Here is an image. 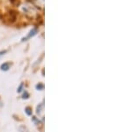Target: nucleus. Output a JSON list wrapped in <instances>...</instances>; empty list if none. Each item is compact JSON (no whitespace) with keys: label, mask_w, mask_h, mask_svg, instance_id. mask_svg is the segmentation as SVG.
<instances>
[{"label":"nucleus","mask_w":132,"mask_h":132,"mask_svg":"<svg viewBox=\"0 0 132 132\" xmlns=\"http://www.w3.org/2000/svg\"><path fill=\"white\" fill-rule=\"evenodd\" d=\"M43 110H44V104L41 103L36 108V113H37L38 115H43Z\"/></svg>","instance_id":"f257e3e1"},{"label":"nucleus","mask_w":132,"mask_h":132,"mask_svg":"<svg viewBox=\"0 0 132 132\" xmlns=\"http://www.w3.org/2000/svg\"><path fill=\"white\" fill-rule=\"evenodd\" d=\"M9 68H10V64L9 63H4L3 65L1 66V69L4 70V71H7Z\"/></svg>","instance_id":"f03ea898"},{"label":"nucleus","mask_w":132,"mask_h":132,"mask_svg":"<svg viewBox=\"0 0 132 132\" xmlns=\"http://www.w3.org/2000/svg\"><path fill=\"white\" fill-rule=\"evenodd\" d=\"M35 32H36V29H34V30H33V31H31V32H30V34H29V35L27 36V37H26V38H24L23 40H27V39H28V38H30L31 37H33V36H35Z\"/></svg>","instance_id":"7ed1b4c3"},{"label":"nucleus","mask_w":132,"mask_h":132,"mask_svg":"<svg viewBox=\"0 0 132 132\" xmlns=\"http://www.w3.org/2000/svg\"><path fill=\"white\" fill-rule=\"evenodd\" d=\"M36 89H37V90H40V91L43 90V89H44V85L42 84H37V85H36Z\"/></svg>","instance_id":"20e7f679"},{"label":"nucleus","mask_w":132,"mask_h":132,"mask_svg":"<svg viewBox=\"0 0 132 132\" xmlns=\"http://www.w3.org/2000/svg\"><path fill=\"white\" fill-rule=\"evenodd\" d=\"M26 113H27V115H32V110H31V108H29V107L26 108Z\"/></svg>","instance_id":"39448f33"},{"label":"nucleus","mask_w":132,"mask_h":132,"mask_svg":"<svg viewBox=\"0 0 132 132\" xmlns=\"http://www.w3.org/2000/svg\"><path fill=\"white\" fill-rule=\"evenodd\" d=\"M23 86H24V85H23V84H21L20 85V87H19V89H18V92H20V91H22Z\"/></svg>","instance_id":"423d86ee"},{"label":"nucleus","mask_w":132,"mask_h":132,"mask_svg":"<svg viewBox=\"0 0 132 132\" xmlns=\"http://www.w3.org/2000/svg\"><path fill=\"white\" fill-rule=\"evenodd\" d=\"M27 98H28V93L27 92L24 93V95H23V99H27Z\"/></svg>","instance_id":"0eeeda50"}]
</instances>
